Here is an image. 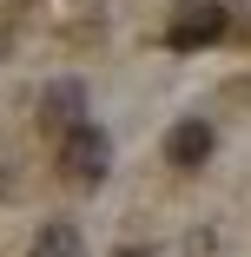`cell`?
I'll use <instances>...</instances> for the list:
<instances>
[{"label":"cell","instance_id":"obj_1","mask_svg":"<svg viewBox=\"0 0 251 257\" xmlns=\"http://www.w3.org/2000/svg\"><path fill=\"white\" fill-rule=\"evenodd\" d=\"M60 172H66V185H106V172H113V139L99 132V125L66 132V139H60Z\"/></svg>","mask_w":251,"mask_h":257},{"label":"cell","instance_id":"obj_2","mask_svg":"<svg viewBox=\"0 0 251 257\" xmlns=\"http://www.w3.org/2000/svg\"><path fill=\"white\" fill-rule=\"evenodd\" d=\"M218 33H225V7L218 0H185L172 14V27H165V46L172 53H192V46H212Z\"/></svg>","mask_w":251,"mask_h":257},{"label":"cell","instance_id":"obj_3","mask_svg":"<svg viewBox=\"0 0 251 257\" xmlns=\"http://www.w3.org/2000/svg\"><path fill=\"white\" fill-rule=\"evenodd\" d=\"M40 125L60 132V139L79 132V125H86V86H79V79H53V86L40 92Z\"/></svg>","mask_w":251,"mask_h":257},{"label":"cell","instance_id":"obj_4","mask_svg":"<svg viewBox=\"0 0 251 257\" xmlns=\"http://www.w3.org/2000/svg\"><path fill=\"white\" fill-rule=\"evenodd\" d=\"M212 145H218V139H212V119H179L172 139H165V159H172L179 172H198V165L212 159Z\"/></svg>","mask_w":251,"mask_h":257},{"label":"cell","instance_id":"obj_5","mask_svg":"<svg viewBox=\"0 0 251 257\" xmlns=\"http://www.w3.org/2000/svg\"><path fill=\"white\" fill-rule=\"evenodd\" d=\"M27 257H86V244H79V231L73 224H46L40 237H33V250Z\"/></svg>","mask_w":251,"mask_h":257},{"label":"cell","instance_id":"obj_6","mask_svg":"<svg viewBox=\"0 0 251 257\" xmlns=\"http://www.w3.org/2000/svg\"><path fill=\"white\" fill-rule=\"evenodd\" d=\"M119 257H145V250H119Z\"/></svg>","mask_w":251,"mask_h":257}]
</instances>
